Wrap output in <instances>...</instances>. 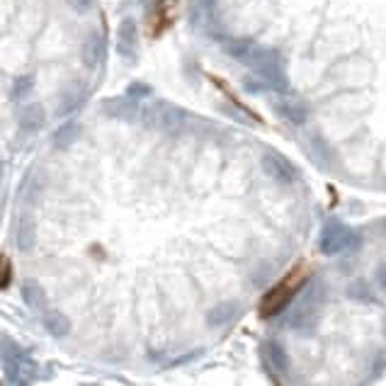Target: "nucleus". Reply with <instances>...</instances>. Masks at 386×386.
<instances>
[{"mask_svg":"<svg viewBox=\"0 0 386 386\" xmlns=\"http://www.w3.org/2000/svg\"><path fill=\"white\" fill-rule=\"evenodd\" d=\"M362 246V238L352 228H347L340 222H328L321 233V250L325 255H338L345 250H357Z\"/></svg>","mask_w":386,"mask_h":386,"instance_id":"1","label":"nucleus"},{"mask_svg":"<svg viewBox=\"0 0 386 386\" xmlns=\"http://www.w3.org/2000/svg\"><path fill=\"white\" fill-rule=\"evenodd\" d=\"M297 277H299V275H297ZM297 277H294V272H292L282 284H279V287H275L272 292L265 297V301H263V316H265V319L282 314V311L292 304V299L297 297V292H299V284L294 282Z\"/></svg>","mask_w":386,"mask_h":386,"instance_id":"2","label":"nucleus"},{"mask_svg":"<svg viewBox=\"0 0 386 386\" xmlns=\"http://www.w3.org/2000/svg\"><path fill=\"white\" fill-rule=\"evenodd\" d=\"M149 117L153 119V127L163 129V131H178V129L185 124V112L175 105L168 103H156L153 107L149 109Z\"/></svg>","mask_w":386,"mask_h":386,"instance_id":"3","label":"nucleus"},{"mask_svg":"<svg viewBox=\"0 0 386 386\" xmlns=\"http://www.w3.org/2000/svg\"><path fill=\"white\" fill-rule=\"evenodd\" d=\"M260 163H263L265 173H268L272 180L282 182V185H289V182H294V178H297V170L292 168V163H289L287 158H282L279 153H272V151H268Z\"/></svg>","mask_w":386,"mask_h":386,"instance_id":"4","label":"nucleus"},{"mask_svg":"<svg viewBox=\"0 0 386 386\" xmlns=\"http://www.w3.org/2000/svg\"><path fill=\"white\" fill-rule=\"evenodd\" d=\"M136 41H139V32H136L134 20H124L117 30V52L127 61L136 58Z\"/></svg>","mask_w":386,"mask_h":386,"instance_id":"5","label":"nucleus"},{"mask_svg":"<svg viewBox=\"0 0 386 386\" xmlns=\"http://www.w3.org/2000/svg\"><path fill=\"white\" fill-rule=\"evenodd\" d=\"M263 360L275 374H287L289 372V355L279 343H265L263 345Z\"/></svg>","mask_w":386,"mask_h":386,"instance_id":"6","label":"nucleus"},{"mask_svg":"<svg viewBox=\"0 0 386 386\" xmlns=\"http://www.w3.org/2000/svg\"><path fill=\"white\" fill-rule=\"evenodd\" d=\"M277 112L282 114L287 122L292 124H304L311 114V107L304 103V100H284V103L277 105Z\"/></svg>","mask_w":386,"mask_h":386,"instance_id":"7","label":"nucleus"},{"mask_svg":"<svg viewBox=\"0 0 386 386\" xmlns=\"http://www.w3.org/2000/svg\"><path fill=\"white\" fill-rule=\"evenodd\" d=\"M309 153H311V158L319 163V168H323V170H328L330 165H333V149H330V144L328 141L323 139V136H311L309 139Z\"/></svg>","mask_w":386,"mask_h":386,"instance_id":"8","label":"nucleus"},{"mask_svg":"<svg viewBox=\"0 0 386 386\" xmlns=\"http://www.w3.org/2000/svg\"><path fill=\"white\" fill-rule=\"evenodd\" d=\"M34 241H36V226L34 222H32L30 217H22L20 222H17V228H15V243L20 250L30 253L32 248H34Z\"/></svg>","mask_w":386,"mask_h":386,"instance_id":"9","label":"nucleus"},{"mask_svg":"<svg viewBox=\"0 0 386 386\" xmlns=\"http://www.w3.org/2000/svg\"><path fill=\"white\" fill-rule=\"evenodd\" d=\"M316 323V306L314 301H306L304 306H299L297 311H294L292 321H289V325H292L294 330H301V333H309L311 328H314Z\"/></svg>","mask_w":386,"mask_h":386,"instance_id":"10","label":"nucleus"},{"mask_svg":"<svg viewBox=\"0 0 386 386\" xmlns=\"http://www.w3.org/2000/svg\"><path fill=\"white\" fill-rule=\"evenodd\" d=\"M238 316V304H233V301H224V304H217L214 309L209 311V316H206V323L214 328H222V325L231 323L233 319Z\"/></svg>","mask_w":386,"mask_h":386,"instance_id":"11","label":"nucleus"},{"mask_svg":"<svg viewBox=\"0 0 386 386\" xmlns=\"http://www.w3.org/2000/svg\"><path fill=\"white\" fill-rule=\"evenodd\" d=\"M41 122H44V109L39 105H27L17 114V124H20L22 131H36L41 127Z\"/></svg>","mask_w":386,"mask_h":386,"instance_id":"12","label":"nucleus"},{"mask_svg":"<svg viewBox=\"0 0 386 386\" xmlns=\"http://www.w3.org/2000/svg\"><path fill=\"white\" fill-rule=\"evenodd\" d=\"M83 58L88 66H98L100 61L105 58V41L100 34H93L88 41H85V47H83Z\"/></svg>","mask_w":386,"mask_h":386,"instance_id":"13","label":"nucleus"},{"mask_svg":"<svg viewBox=\"0 0 386 386\" xmlns=\"http://www.w3.org/2000/svg\"><path fill=\"white\" fill-rule=\"evenodd\" d=\"M44 325H47L49 333H54V335H66L68 330H71V321L63 314H58V311H47V314H44Z\"/></svg>","mask_w":386,"mask_h":386,"instance_id":"14","label":"nucleus"},{"mask_svg":"<svg viewBox=\"0 0 386 386\" xmlns=\"http://www.w3.org/2000/svg\"><path fill=\"white\" fill-rule=\"evenodd\" d=\"M25 299H27V304L32 306V309H39V311H44L47 309V299H44V294H41V289L36 287L34 282H27L25 284Z\"/></svg>","mask_w":386,"mask_h":386,"instance_id":"15","label":"nucleus"},{"mask_svg":"<svg viewBox=\"0 0 386 386\" xmlns=\"http://www.w3.org/2000/svg\"><path fill=\"white\" fill-rule=\"evenodd\" d=\"M347 294H350L352 299H357V301H365V304L374 301V297H372V289H369V284H367V279H355V282L347 287Z\"/></svg>","mask_w":386,"mask_h":386,"instance_id":"16","label":"nucleus"},{"mask_svg":"<svg viewBox=\"0 0 386 386\" xmlns=\"http://www.w3.org/2000/svg\"><path fill=\"white\" fill-rule=\"evenodd\" d=\"M107 112H114L119 117H134L136 105H131L129 100H114V103L107 105Z\"/></svg>","mask_w":386,"mask_h":386,"instance_id":"17","label":"nucleus"},{"mask_svg":"<svg viewBox=\"0 0 386 386\" xmlns=\"http://www.w3.org/2000/svg\"><path fill=\"white\" fill-rule=\"evenodd\" d=\"M76 134H78L76 124L68 122L66 127H61V129H58V131H56V146H61V149H66V146L71 144L73 139H76Z\"/></svg>","mask_w":386,"mask_h":386,"instance_id":"18","label":"nucleus"},{"mask_svg":"<svg viewBox=\"0 0 386 386\" xmlns=\"http://www.w3.org/2000/svg\"><path fill=\"white\" fill-rule=\"evenodd\" d=\"M12 282V263L8 255H0V289H8Z\"/></svg>","mask_w":386,"mask_h":386,"instance_id":"19","label":"nucleus"},{"mask_svg":"<svg viewBox=\"0 0 386 386\" xmlns=\"http://www.w3.org/2000/svg\"><path fill=\"white\" fill-rule=\"evenodd\" d=\"M374 279H376V284H379L381 292H386V265H379V268H376Z\"/></svg>","mask_w":386,"mask_h":386,"instance_id":"20","label":"nucleus"},{"mask_svg":"<svg viewBox=\"0 0 386 386\" xmlns=\"http://www.w3.org/2000/svg\"><path fill=\"white\" fill-rule=\"evenodd\" d=\"M149 93H151L149 85H131V88H129V95H139V98H144V95H149Z\"/></svg>","mask_w":386,"mask_h":386,"instance_id":"21","label":"nucleus"},{"mask_svg":"<svg viewBox=\"0 0 386 386\" xmlns=\"http://www.w3.org/2000/svg\"><path fill=\"white\" fill-rule=\"evenodd\" d=\"M73 8H78V10H88L90 6H93V0H68Z\"/></svg>","mask_w":386,"mask_h":386,"instance_id":"22","label":"nucleus"}]
</instances>
